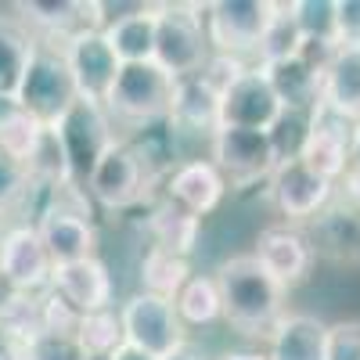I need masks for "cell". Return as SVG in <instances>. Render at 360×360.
Returning <instances> with one entry per match:
<instances>
[{
  "instance_id": "cell-28",
  "label": "cell",
  "mask_w": 360,
  "mask_h": 360,
  "mask_svg": "<svg viewBox=\"0 0 360 360\" xmlns=\"http://www.w3.org/2000/svg\"><path fill=\"white\" fill-rule=\"evenodd\" d=\"M188 278H191V266L184 256H173V252L155 249V245L148 249V256L141 263V285L148 295H159V299H169L173 303L176 292L188 285Z\"/></svg>"
},
{
  "instance_id": "cell-2",
  "label": "cell",
  "mask_w": 360,
  "mask_h": 360,
  "mask_svg": "<svg viewBox=\"0 0 360 360\" xmlns=\"http://www.w3.org/2000/svg\"><path fill=\"white\" fill-rule=\"evenodd\" d=\"M173 90L176 76H169L159 62H134L119 69L112 94L105 98V112L112 123L152 127L159 119H169Z\"/></svg>"
},
{
  "instance_id": "cell-8",
  "label": "cell",
  "mask_w": 360,
  "mask_h": 360,
  "mask_svg": "<svg viewBox=\"0 0 360 360\" xmlns=\"http://www.w3.org/2000/svg\"><path fill=\"white\" fill-rule=\"evenodd\" d=\"M54 134L62 141L65 155H69V166H72V176L79 184H86L90 169L94 162L105 155V148L115 141V123L108 119L105 105H94V101H76L62 119L54 123Z\"/></svg>"
},
{
  "instance_id": "cell-44",
  "label": "cell",
  "mask_w": 360,
  "mask_h": 360,
  "mask_svg": "<svg viewBox=\"0 0 360 360\" xmlns=\"http://www.w3.org/2000/svg\"><path fill=\"white\" fill-rule=\"evenodd\" d=\"M18 292H15V285L4 278V274H0V314H4L8 310V303H11V299H15Z\"/></svg>"
},
{
  "instance_id": "cell-33",
  "label": "cell",
  "mask_w": 360,
  "mask_h": 360,
  "mask_svg": "<svg viewBox=\"0 0 360 360\" xmlns=\"http://www.w3.org/2000/svg\"><path fill=\"white\" fill-rule=\"evenodd\" d=\"M314 112V108H310ZM310 112H299V108H281V115L274 119V127L266 130L270 148H274V159L288 162L303 155V144L310 137Z\"/></svg>"
},
{
  "instance_id": "cell-45",
  "label": "cell",
  "mask_w": 360,
  "mask_h": 360,
  "mask_svg": "<svg viewBox=\"0 0 360 360\" xmlns=\"http://www.w3.org/2000/svg\"><path fill=\"white\" fill-rule=\"evenodd\" d=\"M349 166H360V119H356V130H353V162Z\"/></svg>"
},
{
  "instance_id": "cell-42",
  "label": "cell",
  "mask_w": 360,
  "mask_h": 360,
  "mask_svg": "<svg viewBox=\"0 0 360 360\" xmlns=\"http://www.w3.org/2000/svg\"><path fill=\"white\" fill-rule=\"evenodd\" d=\"M162 360H205V356H202V353H198L191 342H180V346H176L173 353H166Z\"/></svg>"
},
{
  "instance_id": "cell-40",
  "label": "cell",
  "mask_w": 360,
  "mask_h": 360,
  "mask_svg": "<svg viewBox=\"0 0 360 360\" xmlns=\"http://www.w3.org/2000/svg\"><path fill=\"white\" fill-rule=\"evenodd\" d=\"M25 360H86L83 349L76 346V339H62V335H40L25 346Z\"/></svg>"
},
{
  "instance_id": "cell-17",
  "label": "cell",
  "mask_w": 360,
  "mask_h": 360,
  "mask_svg": "<svg viewBox=\"0 0 360 360\" xmlns=\"http://www.w3.org/2000/svg\"><path fill=\"white\" fill-rule=\"evenodd\" d=\"M227 195V180L220 176V169L209 159H191L180 162L169 176H166V202H173L176 209L191 213L195 220L213 213Z\"/></svg>"
},
{
  "instance_id": "cell-9",
  "label": "cell",
  "mask_w": 360,
  "mask_h": 360,
  "mask_svg": "<svg viewBox=\"0 0 360 360\" xmlns=\"http://www.w3.org/2000/svg\"><path fill=\"white\" fill-rule=\"evenodd\" d=\"M353 130H356V119L335 112L332 105L317 101L310 112V137L303 144V159L314 173L335 180L346 176L349 162H353Z\"/></svg>"
},
{
  "instance_id": "cell-1",
  "label": "cell",
  "mask_w": 360,
  "mask_h": 360,
  "mask_svg": "<svg viewBox=\"0 0 360 360\" xmlns=\"http://www.w3.org/2000/svg\"><path fill=\"white\" fill-rule=\"evenodd\" d=\"M217 288L224 303V321L242 335L270 339L274 324L285 317V288L256 263L252 252L231 256L217 266Z\"/></svg>"
},
{
  "instance_id": "cell-34",
  "label": "cell",
  "mask_w": 360,
  "mask_h": 360,
  "mask_svg": "<svg viewBox=\"0 0 360 360\" xmlns=\"http://www.w3.org/2000/svg\"><path fill=\"white\" fill-rule=\"evenodd\" d=\"M40 134H44V127L37 123L29 112H22V108H15L8 119H0V155H8V159H15V162H29V155H33V148H37V141H40Z\"/></svg>"
},
{
  "instance_id": "cell-3",
  "label": "cell",
  "mask_w": 360,
  "mask_h": 360,
  "mask_svg": "<svg viewBox=\"0 0 360 360\" xmlns=\"http://www.w3.org/2000/svg\"><path fill=\"white\" fill-rule=\"evenodd\" d=\"M18 108L29 112L40 127H54L76 101V83H72V72H69V62L58 44H47V40H37V51L29 58V69L22 76V86H18Z\"/></svg>"
},
{
  "instance_id": "cell-20",
  "label": "cell",
  "mask_w": 360,
  "mask_h": 360,
  "mask_svg": "<svg viewBox=\"0 0 360 360\" xmlns=\"http://www.w3.org/2000/svg\"><path fill=\"white\" fill-rule=\"evenodd\" d=\"M37 231H40V242L51 256L54 266H65V263H79L94 256L98 245V231L90 220H76V217H58V213H40L37 217Z\"/></svg>"
},
{
  "instance_id": "cell-5",
  "label": "cell",
  "mask_w": 360,
  "mask_h": 360,
  "mask_svg": "<svg viewBox=\"0 0 360 360\" xmlns=\"http://www.w3.org/2000/svg\"><path fill=\"white\" fill-rule=\"evenodd\" d=\"M152 180H155V169L144 162V155L130 141L115 137L105 148V155L94 162V169H90L83 188L105 209H130V205H137L148 195Z\"/></svg>"
},
{
  "instance_id": "cell-13",
  "label": "cell",
  "mask_w": 360,
  "mask_h": 360,
  "mask_svg": "<svg viewBox=\"0 0 360 360\" xmlns=\"http://www.w3.org/2000/svg\"><path fill=\"white\" fill-rule=\"evenodd\" d=\"M0 274L15 285V292L40 295L44 288H51L54 263H51V256L40 242L37 224L11 227L4 238H0Z\"/></svg>"
},
{
  "instance_id": "cell-4",
  "label": "cell",
  "mask_w": 360,
  "mask_h": 360,
  "mask_svg": "<svg viewBox=\"0 0 360 360\" xmlns=\"http://www.w3.org/2000/svg\"><path fill=\"white\" fill-rule=\"evenodd\" d=\"M205 8L202 4H159L155 22V62L169 76H195L209 62Z\"/></svg>"
},
{
  "instance_id": "cell-36",
  "label": "cell",
  "mask_w": 360,
  "mask_h": 360,
  "mask_svg": "<svg viewBox=\"0 0 360 360\" xmlns=\"http://www.w3.org/2000/svg\"><path fill=\"white\" fill-rule=\"evenodd\" d=\"M40 307H44V335H62V339H76L79 332V321L83 314L72 310L62 295H54L51 288L40 295Z\"/></svg>"
},
{
  "instance_id": "cell-38",
  "label": "cell",
  "mask_w": 360,
  "mask_h": 360,
  "mask_svg": "<svg viewBox=\"0 0 360 360\" xmlns=\"http://www.w3.org/2000/svg\"><path fill=\"white\" fill-rule=\"evenodd\" d=\"M29 191H33V184H29V173L22 162L0 155V213H8V209L15 202H22Z\"/></svg>"
},
{
  "instance_id": "cell-41",
  "label": "cell",
  "mask_w": 360,
  "mask_h": 360,
  "mask_svg": "<svg viewBox=\"0 0 360 360\" xmlns=\"http://www.w3.org/2000/svg\"><path fill=\"white\" fill-rule=\"evenodd\" d=\"M342 198L360 209V166H349L346 169V176H342Z\"/></svg>"
},
{
  "instance_id": "cell-25",
  "label": "cell",
  "mask_w": 360,
  "mask_h": 360,
  "mask_svg": "<svg viewBox=\"0 0 360 360\" xmlns=\"http://www.w3.org/2000/svg\"><path fill=\"white\" fill-rule=\"evenodd\" d=\"M321 101L332 105L335 112L360 119V51H339L335 62L324 72Z\"/></svg>"
},
{
  "instance_id": "cell-46",
  "label": "cell",
  "mask_w": 360,
  "mask_h": 360,
  "mask_svg": "<svg viewBox=\"0 0 360 360\" xmlns=\"http://www.w3.org/2000/svg\"><path fill=\"white\" fill-rule=\"evenodd\" d=\"M220 360H266V353H227Z\"/></svg>"
},
{
  "instance_id": "cell-12",
  "label": "cell",
  "mask_w": 360,
  "mask_h": 360,
  "mask_svg": "<svg viewBox=\"0 0 360 360\" xmlns=\"http://www.w3.org/2000/svg\"><path fill=\"white\" fill-rule=\"evenodd\" d=\"M270 198H274L281 217L310 224L335 198V184L328 176L314 173L303 159H288V162H278L274 173H270Z\"/></svg>"
},
{
  "instance_id": "cell-31",
  "label": "cell",
  "mask_w": 360,
  "mask_h": 360,
  "mask_svg": "<svg viewBox=\"0 0 360 360\" xmlns=\"http://www.w3.org/2000/svg\"><path fill=\"white\" fill-rule=\"evenodd\" d=\"M0 328H4V335L18 346H29L33 339L44 335V307H40V295L33 292H18L8 310L0 314Z\"/></svg>"
},
{
  "instance_id": "cell-43",
  "label": "cell",
  "mask_w": 360,
  "mask_h": 360,
  "mask_svg": "<svg viewBox=\"0 0 360 360\" xmlns=\"http://www.w3.org/2000/svg\"><path fill=\"white\" fill-rule=\"evenodd\" d=\"M108 360H155V356H148V353H141V349H134V346H127V342H123V346H119Z\"/></svg>"
},
{
  "instance_id": "cell-22",
  "label": "cell",
  "mask_w": 360,
  "mask_h": 360,
  "mask_svg": "<svg viewBox=\"0 0 360 360\" xmlns=\"http://www.w3.org/2000/svg\"><path fill=\"white\" fill-rule=\"evenodd\" d=\"M270 90L278 94L281 108H299V112H310L321 101V86L324 76H317L310 65H303L299 58H285V62L274 65H259Z\"/></svg>"
},
{
  "instance_id": "cell-21",
  "label": "cell",
  "mask_w": 360,
  "mask_h": 360,
  "mask_svg": "<svg viewBox=\"0 0 360 360\" xmlns=\"http://www.w3.org/2000/svg\"><path fill=\"white\" fill-rule=\"evenodd\" d=\"M328 324L310 314H285L270 332L266 360H324Z\"/></svg>"
},
{
  "instance_id": "cell-18",
  "label": "cell",
  "mask_w": 360,
  "mask_h": 360,
  "mask_svg": "<svg viewBox=\"0 0 360 360\" xmlns=\"http://www.w3.org/2000/svg\"><path fill=\"white\" fill-rule=\"evenodd\" d=\"M51 292L62 295L79 314H98V310L112 307V274L98 256L79 259V263H65V266H54Z\"/></svg>"
},
{
  "instance_id": "cell-26",
  "label": "cell",
  "mask_w": 360,
  "mask_h": 360,
  "mask_svg": "<svg viewBox=\"0 0 360 360\" xmlns=\"http://www.w3.org/2000/svg\"><path fill=\"white\" fill-rule=\"evenodd\" d=\"M173 310H176L180 324H191V328H202V324L220 321V317H224V303H220L217 278H213V274H191L188 285L176 292Z\"/></svg>"
},
{
  "instance_id": "cell-10",
  "label": "cell",
  "mask_w": 360,
  "mask_h": 360,
  "mask_svg": "<svg viewBox=\"0 0 360 360\" xmlns=\"http://www.w3.org/2000/svg\"><path fill=\"white\" fill-rule=\"evenodd\" d=\"M62 54L69 62L72 83H76V94L83 101H94L105 105V98L112 94L115 76L123 69V62L115 58L105 29H86V33H76L72 40L62 44Z\"/></svg>"
},
{
  "instance_id": "cell-16",
  "label": "cell",
  "mask_w": 360,
  "mask_h": 360,
  "mask_svg": "<svg viewBox=\"0 0 360 360\" xmlns=\"http://www.w3.org/2000/svg\"><path fill=\"white\" fill-rule=\"evenodd\" d=\"M303 234L314 256L335 259V263H360V209L349 205L342 195L328 202L307 224Z\"/></svg>"
},
{
  "instance_id": "cell-32",
  "label": "cell",
  "mask_w": 360,
  "mask_h": 360,
  "mask_svg": "<svg viewBox=\"0 0 360 360\" xmlns=\"http://www.w3.org/2000/svg\"><path fill=\"white\" fill-rule=\"evenodd\" d=\"M299 44H303V33L292 18V8L288 4H278L274 18H270L266 33L259 40V65H274V62H285V58H295Z\"/></svg>"
},
{
  "instance_id": "cell-30",
  "label": "cell",
  "mask_w": 360,
  "mask_h": 360,
  "mask_svg": "<svg viewBox=\"0 0 360 360\" xmlns=\"http://www.w3.org/2000/svg\"><path fill=\"white\" fill-rule=\"evenodd\" d=\"M123 342H127L123 339V321H119V314L112 307L98 310V314H83L79 332H76V346L83 349L86 360H108Z\"/></svg>"
},
{
  "instance_id": "cell-19",
  "label": "cell",
  "mask_w": 360,
  "mask_h": 360,
  "mask_svg": "<svg viewBox=\"0 0 360 360\" xmlns=\"http://www.w3.org/2000/svg\"><path fill=\"white\" fill-rule=\"evenodd\" d=\"M169 123L184 127V130L217 134L220 130V90L202 72L180 76L173 90V105H169Z\"/></svg>"
},
{
  "instance_id": "cell-29",
  "label": "cell",
  "mask_w": 360,
  "mask_h": 360,
  "mask_svg": "<svg viewBox=\"0 0 360 360\" xmlns=\"http://www.w3.org/2000/svg\"><path fill=\"white\" fill-rule=\"evenodd\" d=\"M25 173H29V184H33L37 191L54 188V184H65V180H76L72 166H69V155H65L62 141H58L54 127H44V134H40V141L33 148V155H29V162H25Z\"/></svg>"
},
{
  "instance_id": "cell-24",
  "label": "cell",
  "mask_w": 360,
  "mask_h": 360,
  "mask_svg": "<svg viewBox=\"0 0 360 360\" xmlns=\"http://www.w3.org/2000/svg\"><path fill=\"white\" fill-rule=\"evenodd\" d=\"M37 51V37L15 18H0V98H18L29 58Z\"/></svg>"
},
{
  "instance_id": "cell-35",
  "label": "cell",
  "mask_w": 360,
  "mask_h": 360,
  "mask_svg": "<svg viewBox=\"0 0 360 360\" xmlns=\"http://www.w3.org/2000/svg\"><path fill=\"white\" fill-rule=\"evenodd\" d=\"M288 8L303 40H335V0H292Z\"/></svg>"
},
{
  "instance_id": "cell-27",
  "label": "cell",
  "mask_w": 360,
  "mask_h": 360,
  "mask_svg": "<svg viewBox=\"0 0 360 360\" xmlns=\"http://www.w3.org/2000/svg\"><path fill=\"white\" fill-rule=\"evenodd\" d=\"M148 231L155 238V249H166V252L184 256V259L198 242V220L191 213H184V209H176L173 202H162V205L152 209Z\"/></svg>"
},
{
  "instance_id": "cell-7",
  "label": "cell",
  "mask_w": 360,
  "mask_h": 360,
  "mask_svg": "<svg viewBox=\"0 0 360 360\" xmlns=\"http://www.w3.org/2000/svg\"><path fill=\"white\" fill-rule=\"evenodd\" d=\"M119 321H123L127 346L155 356V360L173 353L180 342H188L184 339V324H180L173 303L169 299H159V295H148V292L130 295L123 303V310H119Z\"/></svg>"
},
{
  "instance_id": "cell-39",
  "label": "cell",
  "mask_w": 360,
  "mask_h": 360,
  "mask_svg": "<svg viewBox=\"0 0 360 360\" xmlns=\"http://www.w3.org/2000/svg\"><path fill=\"white\" fill-rule=\"evenodd\" d=\"M335 44L339 51H360V0H335Z\"/></svg>"
},
{
  "instance_id": "cell-6",
  "label": "cell",
  "mask_w": 360,
  "mask_h": 360,
  "mask_svg": "<svg viewBox=\"0 0 360 360\" xmlns=\"http://www.w3.org/2000/svg\"><path fill=\"white\" fill-rule=\"evenodd\" d=\"M278 4L270 0H217L205 4V37L217 54L242 58L245 51H259Z\"/></svg>"
},
{
  "instance_id": "cell-37",
  "label": "cell",
  "mask_w": 360,
  "mask_h": 360,
  "mask_svg": "<svg viewBox=\"0 0 360 360\" xmlns=\"http://www.w3.org/2000/svg\"><path fill=\"white\" fill-rule=\"evenodd\" d=\"M324 360H360V321L328 324Z\"/></svg>"
},
{
  "instance_id": "cell-15",
  "label": "cell",
  "mask_w": 360,
  "mask_h": 360,
  "mask_svg": "<svg viewBox=\"0 0 360 360\" xmlns=\"http://www.w3.org/2000/svg\"><path fill=\"white\" fill-rule=\"evenodd\" d=\"M252 256L281 288H292L299 281H307L310 266H314V249L307 242V234L299 227H288V224L263 227L259 238H256Z\"/></svg>"
},
{
  "instance_id": "cell-14",
  "label": "cell",
  "mask_w": 360,
  "mask_h": 360,
  "mask_svg": "<svg viewBox=\"0 0 360 360\" xmlns=\"http://www.w3.org/2000/svg\"><path fill=\"white\" fill-rule=\"evenodd\" d=\"M281 115V101L270 90L259 65L238 76L220 94V127H242V130H270Z\"/></svg>"
},
{
  "instance_id": "cell-11",
  "label": "cell",
  "mask_w": 360,
  "mask_h": 360,
  "mask_svg": "<svg viewBox=\"0 0 360 360\" xmlns=\"http://www.w3.org/2000/svg\"><path fill=\"white\" fill-rule=\"evenodd\" d=\"M209 162L234 188H245L259 176H270L278 166L266 130H242V127H220L213 134V159Z\"/></svg>"
},
{
  "instance_id": "cell-23",
  "label": "cell",
  "mask_w": 360,
  "mask_h": 360,
  "mask_svg": "<svg viewBox=\"0 0 360 360\" xmlns=\"http://www.w3.org/2000/svg\"><path fill=\"white\" fill-rule=\"evenodd\" d=\"M155 22H159V4H144L137 15L105 25V37L123 65L155 62Z\"/></svg>"
}]
</instances>
